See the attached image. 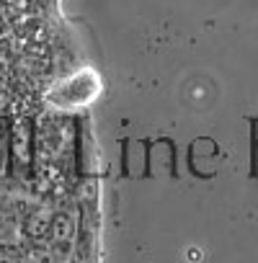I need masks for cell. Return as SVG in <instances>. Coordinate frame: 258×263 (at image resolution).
Returning <instances> with one entry per match:
<instances>
[{
  "label": "cell",
  "instance_id": "obj_2",
  "mask_svg": "<svg viewBox=\"0 0 258 263\" xmlns=\"http://www.w3.org/2000/svg\"><path fill=\"white\" fill-rule=\"evenodd\" d=\"M8 160L13 176H26L34 163V121L29 116H19L11 124V140H8Z\"/></svg>",
  "mask_w": 258,
  "mask_h": 263
},
{
  "label": "cell",
  "instance_id": "obj_3",
  "mask_svg": "<svg viewBox=\"0 0 258 263\" xmlns=\"http://www.w3.org/2000/svg\"><path fill=\"white\" fill-rule=\"evenodd\" d=\"M8 114H11V98H8L3 90H0V119L8 116Z\"/></svg>",
  "mask_w": 258,
  "mask_h": 263
},
{
  "label": "cell",
  "instance_id": "obj_4",
  "mask_svg": "<svg viewBox=\"0 0 258 263\" xmlns=\"http://www.w3.org/2000/svg\"><path fill=\"white\" fill-rule=\"evenodd\" d=\"M0 158H3V155H0Z\"/></svg>",
  "mask_w": 258,
  "mask_h": 263
},
{
  "label": "cell",
  "instance_id": "obj_1",
  "mask_svg": "<svg viewBox=\"0 0 258 263\" xmlns=\"http://www.w3.org/2000/svg\"><path fill=\"white\" fill-rule=\"evenodd\" d=\"M98 93H101V78L90 67H83V70L62 78L47 93V103L57 111H75V108L88 106Z\"/></svg>",
  "mask_w": 258,
  "mask_h": 263
}]
</instances>
